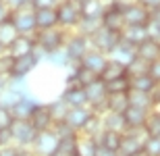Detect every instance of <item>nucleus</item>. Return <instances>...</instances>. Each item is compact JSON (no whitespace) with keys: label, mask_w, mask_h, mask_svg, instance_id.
Instances as JSON below:
<instances>
[{"label":"nucleus","mask_w":160,"mask_h":156,"mask_svg":"<svg viewBox=\"0 0 160 156\" xmlns=\"http://www.w3.org/2000/svg\"><path fill=\"white\" fill-rule=\"evenodd\" d=\"M8 133H11V144L19 146V148H27V150L33 146L38 135V131L31 127L29 121H15L8 129Z\"/></svg>","instance_id":"obj_6"},{"label":"nucleus","mask_w":160,"mask_h":156,"mask_svg":"<svg viewBox=\"0 0 160 156\" xmlns=\"http://www.w3.org/2000/svg\"><path fill=\"white\" fill-rule=\"evenodd\" d=\"M0 2H4V0H0Z\"/></svg>","instance_id":"obj_53"},{"label":"nucleus","mask_w":160,"mask_h":156,"mask_svg":"<svg viewBox=\"0 0 160 156\" xmlns=\"http://www.w3.org/2000/svg\"><path fill=\"white\" fill-rule=\"evenodd\" d=\"M100 27H102V21L98 17H81L77 27H75V31L81 33V36H85V38H89V36H94Z\"/></svg>","instance_id":"obj_32"},{"label":"nucleus","mask_w":160,"mask_h":156,"mask_svg":"<svg viewBox=\"0 0 160 156\" xmlns=\"http://www.w3.org/2000/svg\"><path fill=\"white\" fill-rule=\"evenodd\" d=\"M121 40L131 46H139L148 40V27L146 25H125L123 31H121Z\"/></svg>","instance_id":"obj_18"},{"label":"nucleus","mask_w":160,"mask_h":156,"mask_svg":"<svg viewBox=\"0 0 160 156\" xmlns=\"http://www.w3.org/2000/svg\"><path fill=\"white\" fill-rule=\"evenodd\" d=\"M6 52V48H4V46H2V44H0V56H2V54H4Z\"/></svg>","instance_id":"obj_52"},{"label":"nucleus","mask_w":160,"mask_h":156,"mask_svg":"<svg viewBox=\"0 0 160 156\" xmlns=\"http://www.w3.org/2000/svg\"><path fill=\"white\" fill-rule=\"evenodd\" d=\"M77 138H79V133H71L67 138H60L56 152L52 156H77Z\"/></svg>","instance_id":"obj_26"},{"label":"nucleus","mask_w":160,"mask_h":156,"mask_svg":"<svg viewBox=\"0 0 160 156\" xmlns=\"http://www.w3.org/2000/svg\"><path fill=\"white\" fill-rule=\"evenodd\" d=\"M96 150H98L96 138H89V135L77 138V156H96Z\"/></svg>","instance_id":"obj_33"},{"label":"nucleus","mask_w":160,"mask_h":156,"mask_svg":"<svg viewBox=\"0 0 160 156\" xmlns=\"http://www.w3.org/2000/svg\"><path fill=\"white\" fill-rule=\"evenodd\" d=\"M121 8H123L125 25H148L150 23V11H146L137 0H127Z\"/></svg>","instance_id":"obj_12"},{"label":"nucleus","mask_w":160,"mask_h":156,"mask_svg":"<svg viewBox=\"0 0 160 156\" xmlns=\"http://www.w3.org/2000/svg\"><path fill=\"white\" fill-rule=\"evenodd\" d=\"M33 50H36V40H33V36H17V40L6 48V52L11 54L12 58H19V56L31 54Z\"/></svg>","instance_id":"obj_20"},{"label":"nucleus","mask_w":160,"mask_h":156,"mask_svg":"<svg viewBox=\"0 0 160 156\" xmlns=\"http://www.w3.org/2000/svg\"><path fill=\"white\" fill-rule=\"evenodd\" d=\"M92 119H94V110H92V108L89 106H77V108H69V113H67L62 123H65L73 133H81Z\"/></svg>","instance_id":"obj_10"},{"label":"nucleus","mask_w":160,"mask_h":156,"mask_svg":"<svg viewBox=\"0 0 160 156\" xmlns=\"http://www.w3.org/2000/svg\"><path fill=\"white\" fill-rule=\"evenodd\" d=\"M60 100L67 102L69 108H77V106H88V98H85V90L81 85H65L60 92Z\"/></svg>","instance_id":"obj_16"},{"label":"nucleus","mask_w":160,"mask_h":156,"mask_svg":"<svg viewBox=\"0 0 160 156\" xmlns=\"http://www.w3.org/2000/svg\"><path fill=\"white\" fill-rule=\"evenodd\" d=\"M121 77H127V67H123L121 63H117L112 58H108L106 67L100 73V79L104 83H108V81H114V79H121Z\"/></svg>","instance_id":"obj_24"},{"label":"nucleus","mask_w":160,"mask_h":156,"mask_svg":"<svg viewBox=\"0 0 160 156\" xmlns=\"http://www.w3.org/2000/svg\"><path fill=\"white\" fill-rule=\"evenodd\" d=\"M12 56L8 52H4L2 56H0V73H4V75H11V71H12Z\"/></svg>","instance_id":"obj_43"},{"label":"nucleus","mask_w":160,"mask_h":156,"mask_svg":"<svg viewBox=\"0 0 160 156\" xmlns=\"http://www.w3.org/2000/svg\"><path fill=\"white\" fill-rule=\"evenodd\" d=\"M150 23H154V25H158V27H160V8H158V11H154V13H150Z\"/></svg>","instance_id":"obj_51"},{"label":"nucleus","mask_w":160,"mask_h":156,"mask_svg":"<svg viewBox=\"0 0 160 156\" xmlns=\"http://www.w3.org/2000/svg\"><path fill=\"white\" fill-rule=\"evenodd\" d=\"M143 129H127L121 138V146L117 154L119 156H142L143 154V142H146Z\"/></svg>","instance_id":"obj_4"},{"label":"nucleus","mask_w":160,"mask_h":156,"mask_svg":"<svg viewBox=\"0 0 160 156\" xmlns=\"http://www.w3.org/2000/svg\"><path fill=\"white\" fill-rule=\"evenodd\" d=\"M44 63H48V65H50V67H54V69H67V67L71 65V60H69V56H67L65 48L54 50V52L46 54Z\"/></svg>","instance_id":"obj_34"},{"label":"nucleus","mask_w":160,"mask_h":156,"mask_svg":"<svg viewBox=\"0 0 160 156\" xmlns=\"http://www.w3.org/2000/svg\"><path fill=\"white\" fill-rule=\"evenodd\" d=\"M85 90V98H88V106L94 110V114H104L106 113V85L102 79H96L94 83H89L83 88Z\"/></svg>","instance_id":"obj_8"},{"label":"nucleus","mask_w":160,"mask_h":156,"mask_svg":"<svg viewBox=\"0 0 160 156\" xmlns=\"http://www.w3.org/2000/svg\"><path fill=\"white\" fill-rule=\"evenodd\" d=\"M48 108H50V114H52L54 123H62V121H65V117H67V113H69V106H67V102H62L58 96L48 102Z\"/></svg>","instance_id":"obj_37"},{"label":"nucleus","mask_w":160,"mask_h":156,"mask_svg":"<svg viewBox=\"0 0 160 156\" xmlns=\"http://www.w3.org/2000/svg\"><path fill=\"white\" fill-rule=\"evenodd\" d=\"M96 156H119V154H117V152H112V150H106V148H102V146H98Z\"/></svg>","instance_id":"obj_49"},{"label":"nucleus","mask_w":160,"mask_h":156,"mask_svg":"<svg viewBox=\"0 0 160 156\" xmlns=\"http://www.w3.org/2000/svg\"><path fill=\"white\" fill-rule=\"evenodd\" d=\"M156 81L150 77L148 73L146 75H137V77H129V90L133 92H142V94H152L156 90Z\"/></svg>","instance_id":"obj_25"},{"label":"nucleus","mask_w":160,"mask_h":156,"mask_svg":"<svg viewBox=\"0 0 160 156\" xmlns=\"http://www.w3.org/2000/svg\"><path fill=\"white\" fill-rule=\"evenodd\" d=\"M106 63H108V56H106V54H102V52H98V50H92V48H89L88 54L81 58V63H79V65H81L83 69H89L92 73H96V75L100 77V73H102V69L106 67Z\"/></svg>","instance_id":"obj_19"},{"label":"nucleus","mask_w":160,"mask_h":156,"mask_svg":"<svg viewBox=\"0 0 160 156\" xmlns=\"http://www.w3.org/2000/svg\"><path fill=\"white\" fill-rule=\"evenodd\" d=\"M58 135L54 133V129H48V131H42L36 135V142L29 150L33 152V156H52L56 152V146H58Z\"/></svg>","instance_id":"obj_11"},{"label":"nucleus","mask_w":160,"mask_h":156,"mask_svg":"<svg viewBox=\"0 0 160 156\" xmlns=\"http://www.w3.org/2000/svg\"><path fill=\"white\" fill-rule=\"evenodd\" d=\"M40 102H42V100L36 96V94H29V96L21 98V100H19V102L11 108L12 119H15V121H29L31 113H33V108H36Z\"/></svg>","instance_id":"obj_15"},{"label":"nucleus","mask_w":160,"mask_h":156,"mask_svg":"<svg viewBox=\"0 0 160 156\" xmlns=\"http://www.w3.org/2000/svg\"><path fill=\"white\" fill-rule=\"evenodd\" d=\"M106 85V94H127L129 92V77H121L114 81H108Z\"/></svg>","instance_id":"obj_38"},{"label":"nucleus","mask_w":160,"mask_h":156,"mask_svg":"<svg viewBox=\"0 0 160 156\" xmlns=\"http://www.w3.org/2000/svg\"><path fill=\"white\" fill-rule=\"evenodd\" d=\"M60 0H31L29 6L33 11H40V8H56Z\"/></svg>","instance_id":"obj_42"},{"label":"nucleus","mask_w":160,"mask_h":156,"mask_svg":"<svg viewBox=\"0 0 160 156\" xmlns=\"http://www.w3.org/2000/svg\"><path fill=\"white\" fill-rule=\"evenodd\" d=\"M119 42H121V33L110 31V29H106V27H100L94 36H89V46H92V50H98V52L106 54V56L112 52L114 46Z\"/></svg>","instance_id":"obj_9"},{"label":"nucleus","mask_w":160,"mask_h":156,"mask_svg":"<svg viewBox=\"0 0 160 156\" xmlns=\"http://www.w3.org/2000/svg\"><path fill=\"white\" fill-rule=\"evenodd\" d=\"M137 2H139L146 11H150V13H154V11L160 8V0H137Z\"/></svg>","instance_id":"obj_46"},{"label":"nucleus","mask_w":160,"mask_h":156,"mask_svg":"<svg viewBox=\"0 0 160 156\" xmlns=\"http://www.w3.org/2000/svg\"><path fill=\"white\" fill-rule=\"evenodd\" d=\"M108 58H112V60H117V63H121L123 67H129L131 63H133V60L137 58V48L121 40V42L117 44V46H114L112 52L108 54Z\"/></svg>","instance_id":"obj_17"},{"label":"nucleus","mask_w":160,"mask_h":156,"mask_svg":"<svg viewBox=\"0 0 160 156\" xmlns=\"http://www.w3.org/2000/svg\"><path fill=\"white\" fill-rule=\"evenodd\" d=\"M143 131H146L148 138L160 139V108H152L148 113V119L143 123Z\"/></svg>","instance_id":"obj_31"},{"label":"nucleus","mask_w":160,"mask_h":156,"mask_svg":"<svg viewBox=\"0 0 160 156\" xmlns=\"http://www.w3.org/2000/svg\"><path fill=\"white\" fill-rule=\"evenodd\" d=\"M148 75L154 79L156 83L160 85V58H156L154 63H150V69H148Z\"/></svg>","instance_id":"obj_44"},{"label":"nucleus","mask_w":160,"mask_h":156,"mask_svg":"<svg viewBox=\"0 0 160 156\" xmlns=\"http://www.w3.org/2000/svg\"><path fill=\"white\" fill-rule=\"evenodd\" d=\"M56 19L58 27L65 31H75L79 19H81V6L79 0H60L56 6Z\"/></svg>","instance_id":"obj_2"},{"label":"nucleus","mask_w":160,"mask_h":156,"mask_svg":"<svg viewBox=\"0 0 160 156\" xmlns=\"http://www.w3.org/2000/svg\"><path fill=\"white\" fill-rule=\"evenodd\" d=\"M127 108H129L127 94H108V96H106V110H108V113L123 114Z\"/></svg>","instance_id":"obj_30"},{"label":"nucleus","mask_w":160,"mask_h":156,"mask_svg":"<svg viewBox=\"0 0 160 156\" xmlns=\"http://www.w3.org/2000/svg\"><path fill=\"white\" fill-rule=\"evenodd\" d=\"M79 6H81V17H102L104 13V6H102L100 0H79Z\"/></svg>","instance_id":"obj_35"},{"label":"nucleus","mask_w":160,"mask_h":156,"mask_svg":"<svg viewBox=\"0 0 160 156\" xmlns=\"http://www.w3.org/2000/svg\"><path fill=\"white\" fill-rule=\"evenodd\" d=\"M62 48H65L69 60L77 65V63H81V58L88 54V50L92 48V46H89V38L81 36V33H77V31H69Z\"/></svg>","instance_id":"obj_5"},{"label":"nucleus","mask_w":160,"mask_h":156,"mask_svg":"<svg viewBox=\"0 0 160 156\" xmlns=\"http://www.w3.org/2000/svg\"><path fill=\"white\" fill-rule=\"evenodd\" d=\"M6 2H8L11 8H19V6H27L31 0H6Z\"/></svg>","instance_id":"obj_48"},{"label":"nucleus","mask_w":160,"mask_h":156,"mask_svg":"<svg viewBox=\"0 0 160 156\" xmlns=\"http://www.w3.org/2000/svg\"><path fill=\"white\" fill-rule=\"evenodd\" d=\"M12 123H15V119H12L11 110H6V108L0 106V131H8Z\"/></svg>","instance_id":"obj_41"},{"label":"nucleus","mask_w":160,"mask_h":156,"mask_svg":"<svg viewBox=\"0 0 160 156\" xmlns=\"http://www.w3.org/2000/svg\"><path fill=\"white\" fill-rule=\"evenodd\" d=\"M19 31L15 29V25L11 23V19L8 21H4V23H0V44L4 46V48H8L15 40H17Z\"/></svg>","instance_id":"obj_36"},{"label":"nucleus","mask_w":160,"mask_h":156,"mask_svg":"<svg viewBox=\"0 0 160 156\" xmlns=\"http://www.w3.org/2000/svg\"><path fill=\"white\" fill-rule=\"evenodd\" d=\"M67 33L69 31L60 29V27H54V29H46V31H36L33 33V40H36V50L38 52L46 54L54 52V50H60L65 46V40H67Z\"/></svg>","instance_id":"obj_1"},{"label":"nucleus","mask_w":160,"mask_h":156,"mask_svg":"<svg viewBox=\"0 0 160 156\" xmlns=\"http://www.w3.org/2000/svg\"><path fill=\"white\" fill-rule=\"evenodd\" d=\"M8 81H11V75H4V73H0V92L8 88Z\"/></svg>","instance_id":"obj_50"},{"label":"nucleus","mask_w":160,"mask_h":156,"mask_svg":"<svg viewBox=\"0 0 160 156\" xmlns=\"http://www.w3.org/2000/svg\"><path fill=\"white\" fill-rule=\"evenodd\" d=\"M143 156H160L158 138H146V142H143Z\"/></svg>","instance_id":"obj_40"},{"label":"nucleus","mask_w":160,"mask_h":156,"mask_svg":"<svg viewBox=\"0 0 160 156\" xmlns=\"http://www.w3.org/2000/svg\"><path fill=\"white\" fill-rule=\"evenodd\" d=\"M44 63V54L33 50L31 54H25V56H19V58L12 60V71H11V77H21V79H27L31 73L36 71L38 67Z\"/></svg>","instance_id":"obj_7"},{"label":"nucleus","mask_w":160,"mask_h":156,"mask_svg":"<svg viewBox=\"0 0 160 156\" xmlns=\"http://www.w3.org/2000/svg\"><path fill=\"white\" fill-rule=\"evenodd\" d=\"M146 27H148V38L160 46V27H158V25H154V23H148Z\"/></svg>","instance_id":"obj_45"},{"label":"nucleus","mask_w":160,"mask_h":156,"mask_svg":"<svg viewBox=\"0 0 160 156\" xmlns=\"http://www.w3.org/2000/svg\"><path fill=\"white\" fill-rule=\"evenodd\" d=\"M127 0H119V4L117 6H110V8H104V13H102V27H106V29L110 31H117V33H121L125 27V19H123V8L121 6L125 4Z\"/></svg>","instance_id":"obj_13"},{"label":"nucleus","mask_w":160,"mask_h":156,"mask_svg":"<svg viewBox=\"0 0 160 156\" xmlns=\"http://www.w3.org/2000/svg\"><path fill=\"white\" fill-rule=\"evenodd\" d=\"M121 138H123V133H114V131H106V129H102L100 135L96 138V142H98V146L106 148V150L117 152V150H119V146H121Z\"/></svg>","instance_id":"obj_28"},{"label":"nucleus","mask_w":160,"mask_h":156,"mask_svg":"<svg viewBox=\"0 0 160 156\" xmlns=\"http://www.w3.org/2000/svg\"><path fill=\"white\" fill-rule=\"evenodd\" d=\"M11 23L15 25V29L19 31V36H33L38 31L36 27V11L27 6H19V8H11Z\"/></svg>","instance_id":"obj_3"},{"label":"nucleus","mask_w":160,"mask_h":156,"mask_svg":"<svg viewBox=\"0 0 160 156\" xmlns=\"http://www.w3.org/2000/svg\"><path fill=\"white\" fill-rule=\"evenodd\" d=\"M36 27H38V31H46V29L58 27L56 8H40V11H36Z\"/></svg>","instance_id":"obj_22"},{"label":"nucleus","mask_w":160,"mask_h":156,"mask_svg":"<svg viewBox=\"0 0 160 156\" xmlns=\"http://www.w3.org/2000/svg\"><path fill=\"white\" fill-rule=\"evenodd\" d=\"M100 121H102V129L106 131H114V133H125L127 131V125H125V119L123 114H117V113H104L100 114Z\"/></svg>","instance_id":"obj_23"},{"label":"nucleus","mask_w":160,"mask_h":156,"mask_svg":"<svg viewBox=\"0 0 160 156\" xmlns=\"http://www.w3.org/2000/svg\"><path fill=\"white\" fill-rule=\"evenodd\" d=\"M11 19V6H8V2H0V23H4V21H8Z\"/></svg>","instance_id":"obj_47"},{"label":"nucleus","mask_w":160,"mask_h":156,"mask_svg":"<svg viewBox=\"0 0 160 156\" xmlns=\"http://www.w3.org/2000/svg\"><path fill=\"white\" fill-rule=\"evenodd\" d=\"M148 113H150V110L129 106L123 113V119H125L127 129H143V123H146V119H148Z\"/></svg>","instance_id":"obj_21"},{"label":"nucleus","mask_w":160,"mask_h":156,"mask_svg":"<svg viewBox=\"0 0 160 156\" xmlns=\"http://www.w3.org/2000/svg\"><path fill=\"white\" fill-rule=\"evenodd\" d=\"M29 123H31V127H33L38 133L52 129L54 127V119H52V114H50L48 102H40L36 108H33V113H31V117H29Z\"/></svg>","instance_id":"obj_14"},{"label":"nucleus","mask_w":160,"mask_h":156,"mask_svg":"<svg viewBox=\"0 0 160 156\" xmlns=\"http://www.w3.org/2000/svg\"><path fill=\"white\" fill-rule=\"evenodd\" d=\"M137 58L146 60L148 65H150V63H154L156 58H160V46L148 38L143 44H139V46H137Z\"/></svg>","instance_id":"obj_27"},{"label":"nucleus","mask_w":160,"mask_h":156,"mask_svg":"<svg viewBox=\"0 0 160 156\" xmlns=\"http://www.w3.org/2000/svg\"><path fill=\"white\" fill-rule=\"evenodd\" d=\"M148 69H150V65L146 63V60L135 58L129 67H127V77H137V75H146V73H148Z\"/></svg>","instance_id":"obj_39"},{"label":"nucleus","mask_w":160,"mask_h":156,"mask_svg":"<svg viewBox=\"0 0 160 156\" xmlns=\"http://www.w3.org/2000/svg\"><path fill=\"white\" fill-rule=\"evenodd\" d=\"M127 100H129V106H135V108H143V110H152L154 106V100L150 94H142V92H133L129 90L127 92Z\"/></svg>","instance_id":"obj_29"}]
</instances>
